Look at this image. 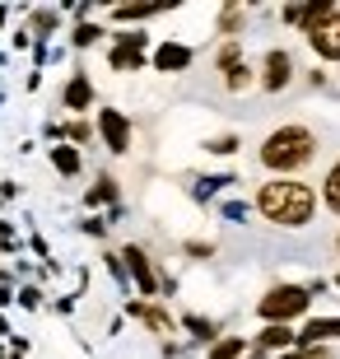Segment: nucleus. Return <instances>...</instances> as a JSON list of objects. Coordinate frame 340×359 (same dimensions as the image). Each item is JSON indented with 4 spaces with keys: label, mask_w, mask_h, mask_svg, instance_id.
Returning <instances> with one entry per match:
<instances>
[{
    "label": "nucleus",
    "mask_w": 340,
    "mask_h": 359,
    "mask_svg": "<svg viewBox=\"0 0 340 359\" xmlns=\"http://www.w3.org/2000/svg\"><path fill=\"white\" fill-rule=\"evenodd\" d=\"M340 336V318H317V322H308V327H303V346H317V341H336Z\"/></svg>",
    "instance_id": "9d476101"
},
{
    "label": "nucleus",
    "mask_w": 340,
    "mask_h": 359,
    "mask_svg": "<svg viewBox=\"0 0 340 359\" xmlns=\"http://www.w3.org/2000/svg\"><path fill=\"white\" fill-rule=\"evenodd\" d=\"M210 154H233V135H229V140H215V145H210Z\"/></svg>",
    "instance_id": "aec40b11"
},
{
    "label": "nucleus",
    "mask_w": 340,
    "mask_h": 359,
    "mask_svg": "<svg viewBox=\"0 0 340 359\" xmlns=\"http://www.w3.org/2000/svg\"><path fill=\"white\" fill-rule=\"evenodd\" d=\"M247 84V66H229V89H243Z\"/></svg>",
    "instance_id": "f3484780"
},
{
    "label": "nucleus",
    "mask_w": 340,
    "mask_h": 359,
    "mask_svg": "<svg viewBox=\"0 0 340 359\" xmlns=\"http://www.w3.org/2000/svg\"><path fill=\"white\" fill-rule=\"evenodd\" d=\"M89 98H93V89H89V80L79 75V80H70V89H66V103L70 107H89Z\"/></svg>",
    "instance_id": "ddd939ff"
},
{
    "label": "nucleus",
    "mask_w": 340,
    "mask_h": 359,
    "mask_svg": "<svg viewBox=\"0 0 340 359\" xmlns=\"http://www.w3.org/2000/svg\"><path fill=\"white\" fill-rule=\"evenodd\" d=\"M233 355H243V341L238 336H229V341H219V346L210 350V359H233Z\"/></svg>",
    "instance_id": "2eb2a0df"
},
{
    "label": "nucleus",
    "mask_w": 340,
    "mask_h": 359,
    "mask_svg": "<svg viewBox=\"0 0 340 359\" xmlns=\"http://www.w3.org/2000/svg\"><path fill=\"white\" fill-rule=\"evenodd\" d=\"M336 285H340V280H336Z\"/></svg>",
    "instance_id": "412c9836"
},
{
    "label": "nucleus",
    "mask_w": 340,
    "mask_h": 359,
    "mask_svg": "<svg viewBox=\"0 0 340 359\" xmlns=\"http://www.w3.org/2000/svg\"><path fill=\"white\" fill-rule=\"evenodd\" d=\"M52 163H56V168H61L66 177H75V173H79V154H75L70 145H56V149H52Z\"/></svg>",
    "instance_id": "f8f14e48"
},
{
    "label": "nucleus",
    "mask_w": 340,
    "mask_h": 359,
    "mask_svg": "<svg viewBox=\"0 0 340 359\" xmlns=\"http://www.w3.org/2000/svg\"><path fill=\"white\" fill-rule=\"evenodd\" d=\"M313 149H317V135L313 131H303V126H280L275 135H266L261 163H266V168L289 173V168H303V163L313 159Z\"/></svg>",
    "instance_id": "f03ea898"
},
{
    "label": "nucleus",
    "mask_w": 340,
    "mask_h": 359,
    "mask_svg": "<svg viewBox=\"0 0 340 359\" xmlns=\"http://www.w3.org/2000/svg\"><path fill=\"white\" fill-rule=\"evenodd\" d=\"M257 205H261V215L271 219V224H285V229H299L313 219V187L303 182H289V177H280V182H266L261 196H257Z\"/></svg>",
    "instance_id": "f257e3e1"
},
{
    "label": "nucleus",
    "mask_w": 340,
    "mask_h": 359,
    "mask_svg": "<svg viewBox=\"0 0 340 359\" xmlns=\"http://www.w3.org/2000/svg\"><path fill=\"white\" fill-rule=\"evenodd\" d=\"M93 38H98V28H89V24H84V28H75V42H79V47H89Z\"/></svg>",
    "instance_id": "6ab92c4d"
},
{
    "label": "nucleus",
    "mask_w": 340,
    "mask_h": 359,
    "mask_svg": "<svg viewBox=\"0 0 340 359\" xmlns=\"http://www.w3.org/2000/svg\"><path fill=\"white\" fill-rule=\"evenodd\" d=\"M121 257L131 262V276H135V285H140L144 294H154V290H158V280H154V266L144 262V252H140V248H126Z\"/></svg>",
    "instance_id": "6e6552de"
},
{
    "label": "nucleus",
    "mask_w": 340,
    "mask_h": 359,
    "mask_svg": "<svg viewBox=\"0 0 340 359\" xmlns=\"http://www.w3.org/2000/svg\"><path fill=\"white\" fill-rule=\"evenodd\" d=\"M289 341H294V332H289V327H280V322H271V327L261 332V346L266 350H285Z\"/></svg>",
    "instance_id": "9b49d317"
},
{
    "label": "nucleus",
    "mask_w": 340,
    "mask_h": 359,
    "mask_svg": "<svg viewBox=\"0 0 340 359\" xmlns=\"http://www.w3.org/2000/svg\"><path fill=\"white\" fill-rule=\"evenodd\" d=\"M289 70H294L289 52H271V56H266V89H285V84H289Z\"/></svg>",
    "instance_id": "1a4fd4ad"
},
{
    "label": "nucleus",
    "mask_w": 340,
    "mask_h": 359,
    "mask_svg": "<svg viewBox=\"0 0 340 359\" xmlns=\"http://www.w3.org/2000/svg\"><path fill=\"white\" fill-rule=\"evenodd\" d=\"M135 313H140V318L149 322V327H154V332H168V318H163V313H158V308H135Z\"/></svg>",
    "instance_id": "dca6fc26"
},
{
    "label": "nucleus",
    "mask_w": 340,
    "mask_h": 359,
    "mask_svg": "<svg viewBox=\"0 0 340 359\" xmlns=\"http://www.w3.org/2000/svg\"><path fill=\"white\" fill-rule=\"evenodd\" d=\"M154 66L163 70V75H172V70H186V66H191V52H186L182 42H163V47L154 52Z\"/></svg>",
    "instance_id": "0eeeda50"
},
{
    "label": "nucleus",
    "mask_w": 340,
    "mask_h": 359,
    "mask_svg": "<svg viewBox=\"0 0 340 359\" xmlns=\"http://www.w3.org/2000/svg\"><path fill=\"white\" fill-rule=\"evenodd\" d=\"M89 201H112V182H107V177H103V182H98V187H93V191H89Z\"/></svg>",
    "instance_id": "a211bd4d"
},
{
    "label": "nucleus",
    "mask_w": 340,
    "mask_h": 359,
    "mask_svg": "<svg viewBox=\"0 0 340 359\" xmlns=\"http://www.w3.org/2000/svg\"><path fill=\"white\" fill-rule=\"evenodd\" d=\"M308 42L317 47V56L336 61L340 56V10H327L322 19H313V24H308Z\"/></svg>",
    "instance_id": "20e7f679"
},
{
    "label": "nucleus",
    "mask_w": 340,
    "mask_h": 359,
    "mask_svg": "<svg viewBox=\"0 0 340 359\" xmlns=\"http://www.w3.org/2000/svg\"><path fill=\"white\" fill-rule=\"evenodd\" d=\"M327 205H331V210H340V163L327 173Z\"/></svg>",
    "instance_id": "4468645a"
},
{
    "label": "nucleus",
    "mask_w": 340,
    "mask_h": 359,
    "mask_svg": "<svg viewBox=\"0 0 340 359\" xmlns=\"http://www.w3.org/2000/svg\"><path fill=\"white\" fill-rule=\"evenodd\" d=\"M98 131H103L107 149H117V154L131 145V121L121 117V112H103V117H98Z\"/></svg>",
    "instance_id": "39448f33"
},
{
    "label": "nucleus",
    "mask_w": 340,
    "mask_h": 359,
    "mask_svg": "<svg viewBox=\"0 0 340 359\" xmlns=\"http://www.w3.org/2000/svg\"><path fill=\"white\" fill-rule=\"evenodd\" d=\"M299 313H308V290H299V285H275V290L261 299V318L266 322H280V327H285V322L299 318Z\"/></svg>",
    "instance_id": "7ed1b4c3"
},
{
    "label": "nucleus",
    "mask_w": 340,
    "mask_h": 359,
    "mask_svg": "<svg viewBox=\"0 0 340 359\" xmlns=\"http://www.w3.org/2000/svg\"><path fill=\"white\" fill-rule=\"evenodd\" d=\"M144 61V38L131 33V38H121V47H112V66L117 70H135Z\"/></svg>",
    "instance_id": "423d86ee"
}]
</instances>
